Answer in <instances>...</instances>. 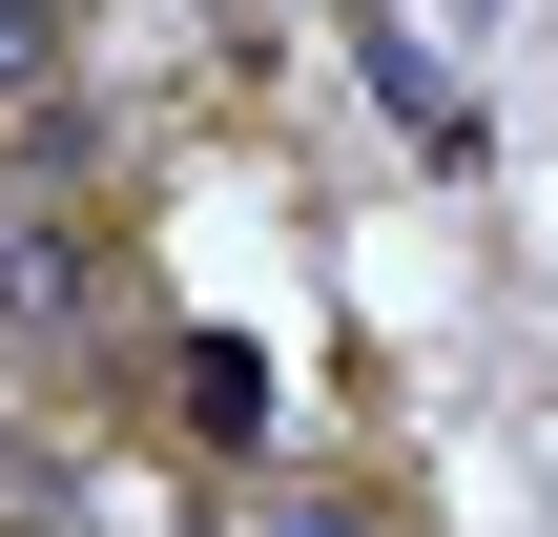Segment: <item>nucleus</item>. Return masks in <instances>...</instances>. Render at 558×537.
Returning <instances> with one entry per match:
<instances>
[{"label": "nucleus", "mask_w": 558, "mask_h": 537, "mask_svg": "<svg viewBox=\"0 0 558 537\" xmlns=\"http://www.w3.org/2000/svg\"><path fill=\"white\" fill-rule=\"evenodd\" d=\"M41 62H62V21H41V0H0V103H21Z\"/></svg>", "instance_id": "nucleus-1"}]
</instances>
